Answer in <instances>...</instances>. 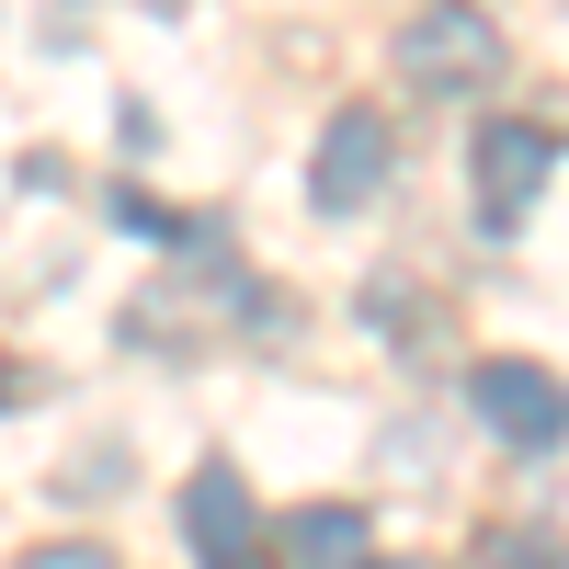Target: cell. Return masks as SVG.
Listing matches in <instances>:
<instances>
[{
	"mask_svg": "<svg viewBox=\"0 0 569 569\" xmlns=\"http://www.w3.org/2000/svg\"><path fill=\"white\" fill-rule=\"evenodd\" d=\"M399 80L433 91V103L490 91V80H501V23L479 12V0H433V12H410V23H399Z\"/></svg>",
	"mask_w": 569,
	"mask_h": 569,
	"instance_id": "6da1fadb",
	"label": "cell"
},
{
	"mask_svg": "<svg viewBox=\"0 0 569 569\" xmlns=\"http://www.w3.org/2000/svg\"><path fill=\"white\" fill-rule=\"evenodd\" d=\"M467 410H479L512 456H558L569 445V376H547L525 353H490L479 376H467Z\"/></svg>",
	"mask_w": 569,
	"mask_h": 569,
	"instance_id": "7a4b0ae2",
	"label": "cell"
},
{
	"mask_svg": "<svg viewBox=\"0 0 569 569\" xmlns=\"http://www.w3.org/2000/svg\"><path fill=\"white\" fill-rule=\"evenodd\" d=\"M388 171H399V137L376 103H342L319 126V160H308V206L319 217H365L376 194H388Z\"/></svg>",
	"mask_w": 569,
	"mask_h": 569,
	"instance_id": "3957f363",
	"label": "cell"
},
{
	"mask_svg": "<svg viewBox=\"0 0 569 569\" xmlns=\"http://www.w3.org/2000/svg\"><path fill=\"white\" fill-rule=\"evenodd\" d=\"M547 171H558V137L525 126V114H490L479 137H467V182H479V217H490V228L525 217V206L547 194Z\"/></svg>",
	"mask_w": 569,
	"mask_h": 569,
	"instance_id": "277c9868",
	"label": "cell"
},
{
	"mask_svg": "<svg viewBox=\"0 0 569 569\" xmlns=\"http://www.w3.org/2000/svg\"><path fill=\"white\" fill-rule=\"evenodd\" d=\"M182 547L206 569H240L262 547V501H251L240 467H194V479H182Z\"/></svg>",
	"mask_w": 569,
	"mask_h": 569,
	"instance_id": "5b68a950",
	"label": "cell"
},
{
	"mask_svg": "<svg viewBox=\"0 0 569 569\" xmlns=\"http://www.w3.org/2000/svg\"><path fill=\"white\" fill-rule=\"evenodd\" d=\"M273 547H284V558H308V569H342V558L376 547V525H365V501H297V512L273 525Z\"/></svg>",
	"mask_w": 569,
	"mask_h": 569,
	"instance_id": "8992f818",
	"label": "cell"
},
{
	"mask_svg": "<svg viewBox=\"0 0 569 569\" xmlns=\"http://www.w3.org/2000/svg\"><path fill=\"white\" fill-rule=\"evenodd\" d=\"M58 490H69V501H114V490H126V456H114V445H103V456H69Z\"/></svg>",
	"mask_w": 569,
	"mask_h": 569,
	"instance_id": "52a82bcc",
	"label": "cell"
},
{
	"mask_svg": "<svg viewBox=\"0 0 569 569\" xmlns=\"http://www.w3.org/2000/svg\"><path fill=\"white\" fill-rule=\"evenodd\" d=\"M479 558H558V536H536V525H490Z\"/></svg>",
	"mask_w": 569,
	"mask_h": 569,
	"instance_id": "ba28073f",
	"label": "cell"
},
{
	"mask_svg": "<svg viewBox=\"0 0 569 569\" xmlns=\"http://www.w3.org/2000/svg\"><path fill=\"white\" fill-rule=\"evenodd\" d=\"M23 569H103V547H80V536H58V547H34Z\"/></svg>",
	"mask_w": 569,
	"mask_h": 569,
	"instance_id": "9c48e42d",
	"label": "cell"
},
{
	"mask_svg": "<svg viewBox=\"0 0 569 569\" xmlns=\"http://www.w3.org/2000/svg\"><path fill=\"white\" fill-rule=\"evenodd\" d=\"M12 399H23V376H12V365H0V410H12Z\"/></svg>",
	"mask_w": 569,
	"mask_h": 569,
	"instance_id": "30bf717a",
	"label": "cell"
}]
</instances>
